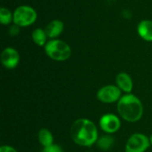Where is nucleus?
<instances>
[{
	"label": "nucleus",
	"instance_id": "1",
	"mask_svg": "<svg viewBox=\"0 0 152 152\" xmlns=\"http://www.w3.org/2000/svg\"><path fill=\"white\" fill-rule=\"evenodd\" d=\"M69 134L71 140L77 145L86 148L96 144L99 138L96 125L92 120L84 118H78L72 123Z\"/></svg>",
	"mask_w": 152,
	"mask_h": 152
},
{
	"label": "nucleus",
	"instance_id": "2",
	"mask_svg": "<svg viewBox=\"0 0 152 152\" xmlns=\"http://www.w3.org/2000/svg\"><path fill=\"white\" fill-rule=\"evenodd\" d=\"M117 110L119 117L126 122L135 123L142 119L144 107L142 101L133 94L122 95L117 102Z\"/></svg>",
	"mask_w": 152,
	"mask_h": 152
},
{
	"label": "nucleus",
	"instance_id": "3",
	"mask_svg": "<svg viewBox=\"0 0 152 152\" xmlns=\"http://www.w3.org/2000/svg\"><path fill=\"white\" fill-rule=\"evenodd\" d=\"M46 55L56 61H67L71 56V48L64 41L60 39H52L45 45Z\"/></svg>",
	"mask_w": 152,
	"mask_h": 152
},
{
	"label": "nucleus",
	"instance_id": "4",
	"mask_svg": "<svg viewBox=\"0 0 152 152\" xmlns=\"http://www.w3.org/2000/svg\"><path fill=\"white\" fill-rule=\"evenodd\" d=\"M37 12L28 5H20L13 12V22L20 28L33 24L37 20Z\"/></svg>",
	"mask_w": 152,
	"mask_h": 152
},
{
	"label": "nucleus",
	"instance_id": "5",
	"mask_svg": "<svg viewBox=\"0 0 152 152\" xmlns=\"http://www.w3.org/2000/svg\"><path fill=\"white\" fill-rule=\"evenodd\" d=\"M150 146H151L150 137L141 133H135L126 141L125 152H146Z\"/></svg>",
	"mask_w": 152,
	"mask_h": 152
},
{
	"label": "nucleus",
	"instance_id": "6",
	"mask_svg": "<svg viewBox=\"0 0 152 152\" xmlns=\"http://www.w3.org/2000/svg\"><path fill=\"white\" fill-rule=\"evenodd\" d=\"M96 97L98 101L104 104H112L120 100L122 97V91L117 86L107 85L97 91Z\"/></svg>",
	"mask_w": 152,
	"mask_h": 152
},
{
	"label": "nucleus",
	"instance_id": "7",
	"mask_svg": "<svg viewBox=\"0 0 152 152\" xmlns=\"http://www.w3.org/2000/svg\"><path fill=\"white\" fill-rule=\"evenodd\" d=\"M99 126L106 134H113L121 128V120L120 118L115 114L106 113L101 117Z\"/></svg>",
	"mask_w": 152,
	"mask_h": 152
},
{
	"label": "nucleus",
	"instance_id": "8",
	"mask_svg": "<svg viewBox=\"0 0 152 152\" xmlns=\"http://www.w3.org/2000/svg\"><path fill=\"white\" fill-rule=\"evenodd\" d=\"M1 62L7 69H15L20 62V54L12 47H6L1 53Z\"/></svg>",
	"mask_w": 152,
	"mask_h": 152
},
{
	"label": "nucleus",
	"instance_id": "9",
	"mask_svg": "<svg viewBox=\"0 0 152 152\" xmlns=\"http://www.w3.org/2000/svg\"><path fill=\"white\" fill-rule=\"evenodd\" d=\"M116 86L125 94H132L134 83L129 74L126 72L118 73L116 77Z\"/></svg>",
	"mask_w": 152,
	"mask_h": 152
},
{
	"label": "nucleus",
	"instance_id": "10",
	"mask_svg": "<svg viewBox=\"0 0 152 152\" xmlns=\"http://www.w3.org/2000/svg\"><path fill=\"white\" fill-rule=\"evenodd\" d=\"M63 28H64V24L61 20H53L47 24V26L45 28V31L47 35V37L55 39L62 33Z\"/></svg>",
	"mask_w": 152,
	"mask_h": 152
},
{
	"label": "nucleus",
	"instance_id": "11",
	"mask_svg": "<svg viewBox=\"0 0 152 152\" xmlns=\"http://www.w3.org/2000/svg\"><path fill=\"white\" fill-rule=\"evenodd\" d=\"M137 31L139 36L146 40V41H152V21L151 20H142L139 23Z\"/></svg>",
	"mask_w": 152,
	"mask_h": 152
},
{
	"label": "nucleus",
	"instance_id": "12",
	"mask_svg": "<svg viewBox=\"0 0 152 152\" xmlns=\"http://www.w3.org/2000/svg\"><path fill=\"white\" fill-rule=\"evenodd\" d=\"M38 142L43 148L51 146L53 144V135L52 132L47 128H41L37 134Z\"/></svg>",
	"mask_w": 152,
	"mask_h": 152
},
{
	"label": "nucleus",
	"instance_id": "13",
	"mask_svg": "<svg viewBox=\"0 0 152 152\" xmlns=\"http://www.w3.org/2000/svg\"><path fill=\"white\" fill-rule=\"evenodd\" d=\"M115 143V139L111 134H105L98 138L96 142L97 147L102 151H109Z\"/></svg>",
	"mask_w": 152,
	"mask_h": 152
},
{
	"label": "nucleus",
	"instance_id": "14",
	"mask_svg": "<svg viewBox=\"0 0 152 152\" xmlns=\"http://www.w3.org/2000/svg\"><path fill=\"white\" fill-rule=\"evenodd\" d=\"M47 38V35L45 31V29L42 28H36L32 32V39L33 42L37 45L38 46H43L45 45Z\"/></svg>",
	"mask_w": 152,
	"mask_h": 152
},
{
	"label": "nucleus",
	"instance_id": "15",
	"mask_svg": "<svg viewBox=\"0 0 152 152\" xmlns=\"http://www.w3.org/2000/svg\"><path fill=\"white\" fill-rule=\"evenodd\" d=\"M0 21L4 25H7L13 21V13H12L8 9L2 7L0 9Z\"/></svg>",
	"mask_w": 152,
	"mask_h": 152
},
{
	"label": "nucleus",
	"instance_id": "16",
	"mask_svg": "<svg viewBox=\"0 0 152 152\" xmlns=\"http://www.w3.org/2000/svg\"><path fill=\"white\" fill-rule=\"evenodd\" d=\"M41 152H64L63 149L61 148V146H60L59 144H55L53 143L51 146L43 148L42 151Z\"/></svg>",
	"mask_w": 152,
	"mask_h": 152
},
{
	"label": "nucleus",
	"instance_id": "17",
	"mask_svg": "<svg viewBox=\"0 0 152 152\" xmlns=\"http://www.w3.org/2000/svg\"><path fill=\"white\" fill-rule=\"evenodd\" d=\"M0 152H18L15 148L10 145H2L0 147Z\"/></svg>",
	"mask_w": 152,
	"mask_h": 152
},
{
	"label": "nucleus",
	"instance_id": "18",
	"mask_svg": "<svg viewBox=\"0 0 152 152\" xmlns=\"http://www.w3.org/2000/svg\"><path fill=\"white\" fill-rule=\"evenodd\" d=\"M20 32V27L17 26V25H13L10 28V30H9V33L12 35V36H17Z\"/></svg>",
	"mask_w": 152,
	"mask_h": 152
},
{
	"label": "nucleus",
	"instance_id": "19",
	"mask_svg": "<svg viewBox=\"0 0 152 152\" xmlns=\"http://www.w3.org/2000/svg\"><path fill=\"white\" fill-rule=\"evenodd\" d=\"M150 142H151V145L152 146V134L150 136Z\"/></svg>",
	"mask_w": 152,
	"mask_h": 152
}]
</instances>
